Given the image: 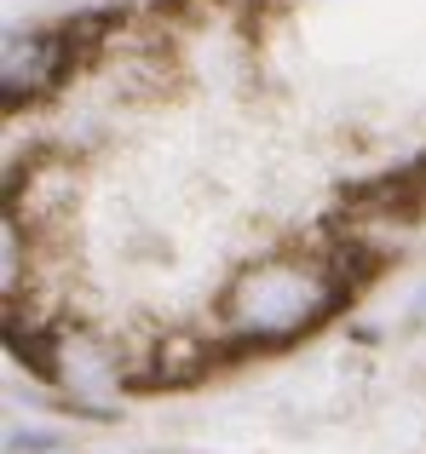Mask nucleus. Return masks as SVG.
<instances>
[{
  "mask_svg": "<svg viewBox=\"0 0 426 454\" xmlns=\"http://www.w3.org/2000/svg\"><path fill=\"white\" fill-rule=\"evenodd\" d=\"M328 300V282L317 277H300V270H265V277H248L242 294H236V310H242V322H254V328H294V322H305L312 310H323Z\"/></svg>",
  "mask_w": 426,
  "mask_h": 454,
  "instance_id": "nucleus-1",
  "label": "nucleus"
},
{
  "mask_svg": "<svg viewBox=\"0 0 426 454\" xmlns=\"http://www.w3.org/2000/svg\"><path fill=\"white\" fill-rule=\"evenodd\" d=\"M52 69H58V41H52V35H29V41L6 46L0 81H6V92H35V87H46Z\"/></svg>",
  "mask_w": 426,
  "mask_h": 454,
  "instance_id": "nucleus-2",
  "label": "nucleus"
}]
</instances>
